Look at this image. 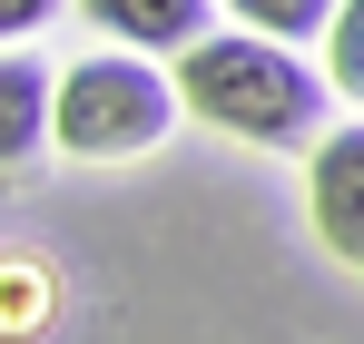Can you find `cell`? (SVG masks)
Here are the masks:
<instances>
[{"instance_id": "6da1fadb", "label": "cell", "mask_w": 364, "mask_h": 344, "mask_svg": "<svg viewBox=\"0 0 364 344\" xmlns=\"http://www.w3.org/2000/svg\"><path fill=\"white\" fill-rule=\"evenodd\" d=\"M168 69H178V109L246 138V148H315L325 109H335L325 69H305V50L266 40V30H207Z\"/></svg>"}, {"instance_id": "7a4b0ae2", "label": "cell", "mask_w": 364, "mask_h": 344, "mask_svg": "<svg viewBox=\"0 0 364 344\" xmlns=\"http://www.w3.org/2000/svg\"><path fill=\"white\" fill-rule=\"evenodd\" d=\"M178 128V69L148 50H99L69 59L60 89H50V148L69 158H99V168H119V158H148L158 138Z\"/></svg>"}, {"instance_id": "3957f363", "label": "cell", "mask_w": 364, "mask_h": 344, "mask_svg": "<svg viewBox=\"0 0 364 344\" xmlns=\"http://www.w3.org/2000/svg\"><path fill=\"white\" fill-rule=\"evenodd\" d=\"M305 217H315V246L364 276V118L325 128L305 148Z\"/></svg>"}, {"instance_id": "52a82bcc", "label": "cell", "mask_w": 364, "mask_h": 344, "mask_svg": "<svg viewBox=\"0 0 364 344\" xmlns=\"http://www.w3.org/2000/svg\"><path fill=\"white\" fill-rule=\"evenodd\" d=\"M325 89H335L345 109H364V0H345V10L325 20Z\"/></svg>"}, {"instance_id": "8992f818", "label": "cell", "mask_w": 364, "mask_h": 344, "mask_svg": "<svg viewBox=\"0 0 364 344\" xmlns=\"http://www.w3.org/2000/svg\"><path fill=\"white\" fill-rule=\"evenodd\" d=\"M227 10H237V30H266V40L305 50V40H325V20H335L345 0H227Z\"/></svg>"}, {"instance_id": "277c9868", "label": "cell", "mask_w": 364, "mask_h": 344, "mask_svg": "<svg viewBox=\"0 0 364 344\" xmlns=\"http://www.w3.org/2000/svg\"><path fill=\"white\" fill-rule=\"evenodd\" d=\"M109 50H148V59H178L217 30V0H69Z\"/></svg>"}, {"instance_id": "ba28073f", "label": "cell", "mask_w": 364, "mask_h": 344, "mask_svg": "<svg viewBox=\"0 0 364 344\" xmlns=\"http://www.w3.org/2000/svg\"><path fill=\"white\" fill-rule=\"evenodd\" d=\"M60 10H69V0H0V50H30Z\"/></svg>"}, {"instance_id": "5b68a950", "label": "cell", "mask_w": 364, "mask_h": 344, "mask_svg": "<svg viewBox=\"0 0 364 344\" xmlns=\"http://www.w3.org/2000/svg\"><path fill=\"white\" fill-rule=\"evenodd\" d=\"M50 89L60 69H40L30 50H0V177H20L50 148Z\"/></svg>"}]
</instances>
